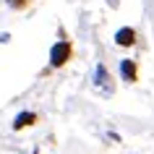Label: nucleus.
I'll list each match as a JSON object with an SVG mask.
<instances>
[{
    "instance_id": "obj_1",
    "label": "nucleus",
    "mask_w": 154,
    "mask_h": 154,
    "mask_svg": "<svg viewBox=\"0 0 154 154\" xmlns=\"http://www.w3.org/2000/svg\"><path fill=\"white\" fill-rule=\"evenodd\" d=\"M71 55H73V47H71L68 39L55 42L52 50H50V65H52V68H63V65L71 60Z\"/></svg>"
},
{
    "instance_id": "obj_2",
    "label": "nucleus",
    "mask_w": 154,
    "mask_h": 154,
    "mask_svg": "<svg viewBox=\"0 0 154 154\" xmlns=\"http://www.w3.org/2000/svg\"><path fill=\"white\" fill-rule=\"evenodd\" d=\"M94 86H97L99 91H105V94H112V79H110V73H107V68L102 63H97V68H94Z\"/></svg>"
},
{
    "instance_id": "obj_3",
    "label": "nucleus",
    "mask_w": 154,
    "mask_h": 154,
    "mask_svg": "<svg viewBox=\"0 0 154 154\" xmlns=\"http://www.w3.org/2000/svg\"><path fill=\"white\" fill-rule=\"evenodd\" d=\"M115 45L118 47H133L136 45V29H131V26H123L115 32Z\"/></svg>"
},
{
    "instance_id": "obj_4",
    "label": "nucleus",
    "mask_w": 154,
    "mask_h": 154,
    "mask_svg": "<svg viewBox=\"0 0 154 154\" xmlns=\"http://www.w3.org/2000/svg\"><path fill=\"white\" fill-rule=\"evenodd\" d=\"M120 76H123V81L133 84V81H136V76H138L136 63H133V60H120Z\"/></svg>"
},
{
    "instance_id": "obj_5",
    "label": "nucleus",
    "mask_w": 154,
    "mask_h": 154,
    "mask_svg": "<svg viewBox=\"0 0 154 154\" xmlns=\"http://www.w3.org/2000/svg\"><path fill=\"white\" fill-rule=\"evenodd\" d=\"M34 123H37V112H18L13 120V131H24L26 125H34Z\"/></svg>"
},
{
    "instance_id": "obj_6",
    "label": "nucleus",
    "mask_w": 154,
    "mask_h": 154,
    "mask_svg": "<svg viewBox=\"0 0 154 154\" xmlns=\"http://www.w3.org/2000/svg\"><path fill=\"white\" fill-rule=\"evenodd\" d=\"M5 3H8V8H13V11H24L32 0H5Z\"/></svg>"
},
{
    "instance_id": "obj_7",
    "label": "nucleus",
    "mask_w": 154,
    "mask_h": 154,
    "mask_svg": "<svg viewBox=\"0 0 154 154\" xmlns=\"http://www.w3.org/2000/svg\"><path fill=\"white\" fill-rule=\"evenodd\" d=\"M32 154H39V152H32Z\"/></svg>"
}]
</instances>
